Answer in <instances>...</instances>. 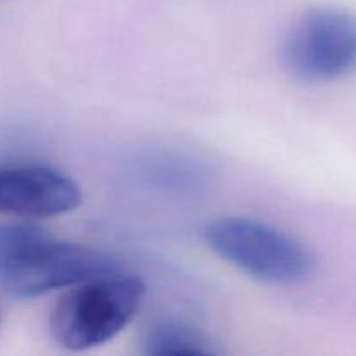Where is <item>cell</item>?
<instances>
[{
  "label": "cell",
  "instance_id": "3957f363",
  "mask_svg": "<svg viewBox=\"0 0 356 356\" xmlns=\"http://www.w3.org/2000/svg\"><path fill=\"white\" fill-rule=\"evenodd\" d=\"M204 236L221 259L266 284H298L315 268L312 252L299 240L252 218L216 219Z\"/></svg>",
  "mask_w": 356,
  "mask_h": 356
},
{
  "label": "cell",
  "instance_id": "8992f818",
  "mask_svg": "<svg viewBox=\"0 0 356 356\" xmlns=\"http://www.w3.org/2000/svg\"><path fill=\"white\" fill-rule=\"evenodd\" d=\"M145 346L146 353L155 356L212 353L204 334L181 320H163L153 325V329L148 330Z\"/></svg>",
  "mask_w": 356,
  "mask_h": 356
},
{
  "label": "cell",
  "instance_id": "52a82bcc",
  "mask_svg": "<svg viewBox=\"0 0 356 356\" xmlns=\"http://www.w3.org/2000/svg\"><path fill=\"white\" fill-rule=\"evenodd\" d=\"M197 176L198 174L197 170H195V167L191 169L190 165H186V163H179L177 160L172 163L160 162L159 165H156L155 172H153V177H156L160 183H169L172 184V186H179V188L190 184Z\"/></svg>",
  "mask_w": 356,
  "mask_h": 356
},
{
  "label": "cell",
  "instance_id": "277c9868",
  "mask_svg": "<svg viewBox=\"0 0 356 356\" xmlns=\"http://www.w3.org/2000/svg\"><path fill=\"white\" fill-rule=\"evenodd\" d=\"M282 59L294 79L329 83L356 70V16L336 7L302 14L285 37Z\"/></svg>",
  "mask_w": 356,
  "mask_h": 356
},
{
  "label": "cell",
  "instance_id": "5b68a950",
  "mask_svg": "<svg viewBox=\"0 0 356 356\" xmlns=\"http://www.w3.org/2000/svg\"><path fill=\"white\" fill-rule=\"evenodd\" d=\"M82 204L80 186L49 165H14L0 169V212L19 218H54Z\"/></svg>",
  "mask_w": 356,
  "mask_h": 356
},
{
  "label": "cell",
  "instance_id": "7a4b0ae2",
  "mask_svg": "<svg viewBox=\"0 0 356 356\" xmlns=\"http://www.w3.org/2000/svg\"><path fill=\"white\" fill-rule=\"evenodd\" d=\"M145 294L141 278L118 271L70 287L52 309V339L68 351L110 343L138 315Z\"/></svg>",
  "mask_w": 356,
  "mask_h": 356
},
{
  "label": "cell",
  "instance_id": "6da1fadb",
  "mask_svg": "<svg viewBox=\"0 0 356 356\" xmlns=\"http://www.w3.org/2000/svg\"><path fill=\"white\" fill-rule=\"evenodd\" d=\"M117 271L106 254L63 242L37 225L0 226V285L14 299H33Z\"/></svg>",
  "mask_w": 356,
  "mask_h": 356
}]
</instances>
